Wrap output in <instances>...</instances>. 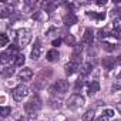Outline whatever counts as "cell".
Listing matches in <instances>:
<instances>
[{"mask_svg": "<svg viewBox=\"0 0 121 121\" xmlns=\"http://www.w3.org/2000/svg\"><path fill=\"white\" fill-rule=\"evenodd\" d=\"M13 39H14V43H16V46L17 47H26L29 43H30V40H31V33H30V30H27V29H20V30H17V31H14V36H13Z\"/></svg>", "mask_w": 121, "mask_h": 121, "instance_id": "6da1fadb", "label": "cell"}, {"mask_svg": "<svg viewBox=\"0 0 121 121\" xmlns=\"http://www.w3.org/2000/svg\"><path fill=\"white\" fill-rule=\"evenodd\" d=\"M41 108V100L39 95H33L26 104H24V111L29 114V115H36V112Z\"/></svg>", "mask_w": 121, "mask_h": 121, "instance_id": "7a4b0ae2", "label": "cell"}, {"mask_svg": "<svg viewBox=\"0 0 121 121\" xmlns=\"http://www.w3.org/2000/svg\"><path fill=\"white\" fill-rule=\"evenodd\" d=\"M83 105H84V97L80 95V94H73L67 101V107L70 110H78Z\"/></svg>", "mask_w": 121, "mask_h": 121, "instance_id": "3957f363", "label": "cell"}, {"mask_svg": "<svg viewBox=\"0 0 121 121\" xmlns=\"http://www.w3.org/2000/svg\"><path fill=\"white\" fill-rule=\"evenodd\" d=\"M27 94H29V87H26V86H23V84L17 86V87L12 91V95H13L14 101H23V98H26Z\"/></svg>", "mask_w": 121, "mask_h": 121, "instance_id": "277c9868", "label": "cell"}, {"mask_svg": "<svg viewBox=\"0 0 121 121\" xmlns=\"http://www.w3.org/2000/svg\"><path fill=\"white\" fill-rule=\"evenodd\" d=\"M64 71H66V74H67V76H71V74H74V73L80 71V64H78L77 61H73V60H71L70 63H67V64H66Z\"/></svg>", "mask_w": 121, "mask_h": 121, "instance_id": "5b68a950", "label": "cell"}, {"mask_svg": "<svg viewBox=\"0 0 121 121\" xmlns=\"http://www.w3.org/2000/svg\"><path fill=\"white\" fill-rule=\"evenodd\" d=\"M41 51H43V46H41V41L37 39L36 43H34V47L31 50V58L33 60H39L40 56H41Z\"/></svg>", "mask_w": 121, "mask_h": 121, "instance_id": "8992f818", "label": "cell"}, {"mask_svg": "<svg viewBox=\"0 0 121 121\" xmlns=\"http://www.w3.org/2000/svg\"><path fill=\"white\" fill-rule=\"evenodd\" d=\"M69 87H70V84H69L67 80H58V81L54 84V88H56L60 94L67 93V91H69Z\"/></svg>", "mask_w": 121, "mask_h": 121, "instance_id": "52a82bcc", "label": "cell"}, {"mask_svg": "<svg viewBox=\"0 0 121 121\" xmlns=\"http://www.w3.org/2000/svg\"><path fill=\"white\" fill-rule=\"evenodd\" d=\"M94 41V31L91 29H86L84 34H83V44H87V46H91Z\"/></svg>", "mask_w": 121, "mask_h": 121, "instance_id": "ba28073f", "label": "cell"}, {"mask_svg": "<svg viewBox=\"0 0 121 121\" xmlns=\"http://www.w3.org/2000/svg\"><path fill=\"white\" fill-rule=\"evenodd\" d=\"M101 64H103V67H104L105 70H111V69H114V66L117 64V58H115V57H104L103 61H101Z\"/></svg>", "mask_w": 121, "mask_h": 121, "instance_id": "9c48e42d", "label": "cell"}, {"mask_svg": "<svg viewBox=\"0 0 121 121\" xmlns=\"http://www.w3.org/2000/svg\"><path fill=\"white\" fill-rule=\"evenodd\" d=\"M63 23H64L66 26H73V24L77 23V16H76L73 12H69V13L63 17Z\"/></svg>", "mask_w": 121, "mask_h": 121, "instance_id": "30bf717a", "label": "cell"}, {"mask_svg": "<svg viewBox=\"0 0 121 121\" xmlns=\"http://www.w3.org/2000/svg\"><path fill=\"white\" fill-rule=\"evenodd\" d=\"M31 77H33V70L31 69H23L19 73V80H22V81H29V80H31Z\"/></svg>", "mask_w": 121, "mask_h": 121, "instance_id": "8fae6325", "label": "cell"}, {"mask_svg": "<svg viewBox=\"0 0 121 121\" xmlns=\"http://www.w3.org/2000/svg\"><path fill=\"white\" fill-rule=\"evenodd\" d=\"M12 14H13V7H12L10 4H3L2 9H0V17H2V19H6V17H9V16H12Z\"/></svg>", "mask_w": 121, "mask_h": 121, "instance_id": "7c38bea8", "label": "cell"}, {"mask_svg": "<svg viewBox=\"0 0 121 121\" xmlns=\"http://www.w3.org/2000/svg\"><path fill=\"white\" fill-rule=\"evenodd\" d=\"M100 90V84H98V81H91L90 84H88V88H87V94L90 95V97H93L97 91Z\"/></svg>", "mask_w": 121, "mask_h": 121, "instance_id": "4fadbf2b", "label": "cell"}, {"mask_svg": "<svg viewBox=\"0 0 121 121\" xmlns=\"http://www.w3.org/2000/svg\"><path fill=\"white\" fill-rule=\"evenodd\" d=\"M87 16L91 19H95L98 22H103L105 19V13L104 12H87Z\"/></svg>", "mask_w": 121, "mask_h": 121, "instance_id": "5bb4252c", "label": "cell"}, {"mask_svg": "<svg viewBox=\"0 0 121 121\" xmlns=\"http://www.w3.org/2000/svg\"><path fill=\"white\" fill-rule=\"evenodd\" d=\"M58 57H60V54H58V51L57 50H50V51H47V54H46V58L48 60V61H57L58 60Z\"/></svg>", "mask_w": 121, "mask_h": 121, "instance_id": "9a60e30c", "label": "cell"}, {"mask_svg": "<svg viewBox=\"0 0 121 121\" xmlns=\"http://www.w3.org/2000/svg\"><path fill=\"white\" fill-rule=\"evenodd\" d=\"M91 70H93L91 63H84V64L80 66V73H81V76H87V74H90Z\"/></svg>", "mask_w": 121, "mask_h": 121, "instance_id": "2e32d148", "label": "cell"}, {"mask_svg": "<svg viewBox=\"0 0 121 121\" xmlns=\"http://www.w3.org/2000/svg\"><path fill=\"white\" fill-rule=\"evenodd\" d=\"M81 51H83V47H81V46H76V47H74V51H73V56H71V57H73V61H77V63H78V60L81 58V57H80V56H81Z\"/></svg>", "mask_w": 121, "mask_h": 121, "instance_id": "e0dca14e", "label": "cell"}, {"mask_svg": "<svg viewBox=\"0 0 121 121\" xmlns=\"http://www.w3.org/2000/svg\"><path fill=\"white\" fill-rule=\"evenodd\" d=\"M17 48H19L17 46H10V47L6 50V53L10 56V58H17V57H19V54H17Z\"/></svg>", "mask_w": 121, "mask_h": 121, "instance_id": "ac0fdd59", "label": "cell"}, {"mask_svg": "<svg viewBox=\"0 0 121 121\" xmlns=\"http://www.w3.org/2000/svg\"><path fill=\"white\" fill-rule=\"evenodd\" d=\"M94 120V110H87L83 115V121H93Z\"/></svg>", "mask_w": 121, "mask_h": 121, "instance_id": "d6986e66", "label": "cell"}, {"mask_svg": "<svg viewBox=\"0 0 121 121\" xmlns=\"http://www.w3.org/2000/svg\"><path fill=\"white\" fill-rule=\"evenodd\" d=\"M64 43L67 44V46H71V47H76V39L71 36V34H67L66 37H64Z\"/></svg>", "mask_w": 121, "mask_h": 121, "instance_id": "ffe728a7", "label": "cell"}, {"mask_svg": "<svg viewBox=\"0 0 121 121\" xmlns=\"http://www.w3.org/2000/svg\"><path fill=\"white\" fill-rule=\"evenodd\" d=\"M0 61H2L3 64H7L9 61H12V58H10V56H9L6 51H3L2 54H0Z\"/></svg>", "mask_w": 121, "mask_h": 121, "instance_id": "44dd1931", "label": "cell"}, {"mask_svg": "<svg viewBox=\"0 0 121 121\" xmlns=\"http://www.w3.org/2000/svg\"><path fill=\"white\" fill-rule=\"evenodd\" d=\"M41 7H44L46 12H51V10L56 7V3H51V2H43V3H41Z\"/></svg>", "mask_w": 121, "mask_h": 121, "instance_id": "7402d4cb", "label": "cell"}, {"mask_svg": "<svg viewBox=\"0 0 121 121\" xmlns=\"http://www.w3.org/2000/svg\"><path fill=\"white\" fill-rule=\"evenodd\" d=\"M112 26H114V30H115V31L121 33V17H117V19H114V22H112Z\"/></svg>", "mask_w": 121, "mask_h": 121, "instance_id": "603a6c76", "label": "cell"}, {"mask_svg": "<svg viewBox=\"0 0 121 121\" xmlns=\"http://www.w3.org/2000/svg\"><path fill=\"white\" fill-rule=\"evenodd\" d=\"M24 63H26V57H24L23 54H19V57L14 60V64H16V66H19V67H22Z\"/></svg>", "mask_w": 121, "mask_h": 121, "instance_id": "cb8c5ba5", "label": "cell"}, {"mask_svg": "<svg viewBox=\"0 0 121 121\" xmlns=\"http://www.w3.org/2000/svg\"><path fill=\"white\" fill-rule=\"evenodd\" d=\"M7 43H9V37H7V34L6 33H3V34H0V46H7Z\"/></svg>", "mask_w": 121, "mask_h": 121, "instance_id": "d4e9b609", "label": "cell"}, {"mask_svg": "<svg viewBox=\"0 0 121 121\" xmlns=\"http://www.w3.org/2000/svg\"><path fill=\"white\" fill-rule=\"evenodd\" d=\"M10 112H12V108H10V107H2V110H0V114H2V117H7Z\"/></svg>", "mask_w": 121, "mask_h": 121, "instance_id": "484cf974", "label": "cell"}, {"mask_svg": "<svg viewBox=\"0 0 121 121\" xmlns=\"http://www.w3.org/2000/svg\"><path fill=\"white\" fill-rule=\"evenodd\" d=\"M13 73H14V70H13L12 67H7V69H4V70H3V73H2V74H3L4 77H9V76H12Z\"/></svg>", "mask_w": 121, "mask_h": 121, "instance_id": "4316f807", "label": "cell"}, {"mask_svg": "<svg viewBox=\"0 0 121 121\" xmlns=\"http://www.w3.org/2000/svg\"><path fill=\"white\" fill-rule=\"evenodd\" d=\"M111 14H112V16H118V17H121V7H114V9L111 10Z\"/></svg>", "mask_w": 121, "mask_h": 121, "instance_id": "83f0119b", "label": "cell"}, {"mask_svg": "<svg viewBox=\"0 0 121 121\" xmlns=\"http://www.w3.org/2000/svg\"><path fill=\"white\" fill-rule=\"evenodd\" d=\"M103 115H105V117H114V111L112 110H110V108H107V110H104L103 111Z\"/></svg>", "mask_w": 121, "mask_h": 121, "instance_id": "f1b7e54d", "label": "cell"}, {"mask_svg": "<svg viewBox=\"0 0 121 121\" xmlns=\"http://www.w3.org/2000/svg\"><path fill=\"white\" fill-rule=\"evenodd\" d=\"M112 90H114V91L121 90V81H120V80H115V83L112 84Z\"/></svg>", "mask_w": 121, "mask_h": 121, "instance_id": "f546056e", "label": "cell"}, {"mask_svg": "<svg viewBox=\"0 0 121 121\" xmlns=\"http://www.w3.org/2000/svg\"><path fill=\"white\" fill-rule=\"evenodd\" d=\"M83 86H84V81H83V80H80V78H78V80H77V81H76V86H74V87H76V90H80V88H81V87H83Z\"/></svg>", "mask_w": 121, "mask_h": 121, "instance_id": "4dcf8cb0", "label": "cell"}, {"mask_svg": "<svg viewBox=\"0 0 121 121\" xmlns=\"http://www.w3.org/2000/svg\"><path fill=\"white\" fill-rule=\"evenodd\" d=\"M54 47H57V46H60L61 44V39H56V40H53V43H51Z\"/></svg>", "mask_w": 121, "mask_h": 121, "instance_id": "1f68e13d", "label": "cell"}, {"mask_svg": "<svg viewBox=\"0 0 121 121\" xmlns=\"http://www.w3.org/2000/svg\"><path fill=\"white\" fill-rule=\"evenodd\" d=\"M97 121H108V117H105V115H101Z\"/></svg>", "mask_w": 121, "mask_h": 121, "instance_id": "d6a6232c", "label": "cell"}, {"mask_svg": "<svg viewBox=\"0 0 121 121\" xmlns=\"http://www.w3.org/2000/svg\"><path fill=\"white\" fill-rule=\"evenodd\" d=\"M105 3H107L105 0H98V2H97V4H98V6H104Z\"/></svg>", "mask_w": 121, "mask_h": 121, "instance_id": "836d02e7", "label": "cell"}, {"mask_svg": "<svg viewBox=\"0 0 121 121\" xmlns=\"http://www.w3.org/2000/svg\"><path fill=\"white\" fill-rule=\"evenodd\" d=\"M117 80H120V81H121V70L117 73Z\"/></svg>", "mask_w": 121, "mask_h": 121, "instance_id": "e575fe53", "label": "cell"}, {"mask_svg": "<svg viewBox=\"0 0 121 121\" xmlns=\"http://www.w3.org/2000/svg\"><path fill=\"white\" fill-rule=\"evenodd\" d=\"M19 121H30V120H29V118H26V117H20V118H19Z\"/></svg>", "mask_w": 121, "mask_h": 121, "instance_id": "d590c367", "label": "cell"}, {"mask_svg": "<svg viewBox=\"0 0 121 121\" xmlns=\"http://www.w3.org/2000/svg\"><path fill=\"white\" fill-rule=\"evenodd\" d=\"M117 108H118V111H120V112H121V101H120V103H118V104H117Z\"/></svg>", "mask_w": 121, "mask_h": 121, "instance_id": "8d00e7d4", "label": "cell"}]
</instances>
